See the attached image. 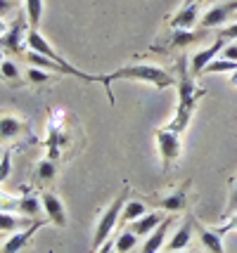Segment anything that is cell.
<instances>
[{"label":"cell","instance_id":"5b68a950","mask_svg":"<svg viewBox=\"0 0 237 253\" xmlns=\"http://www.w3.org/2000/svg\"><path fill=\"white\" fill-rule=\"evenodd\" d=\"M154 137H157V149L161 156V168H164V173H169L171 166L181 159V132L171 130V128H159Z\"/></svg>","mask_w":237,"mask_h":253},{"label":"cell","instance_id":"f1b7e54d","mask_svg":"<svg viewBox=\"0 0 237 253\" xmlns=\"http://www.w3.org/2000/svg\"><path fill=\"white\" fill-rule=\"evenodd\" d=\"M218 38H226L228 43H230V41H235V38H237V22H233L230 26H226L223 31L218 33Z\"/></svg>","mask_w":237,"mask_h":253},{"label":"cell","instance_id":"836d02e7","mask_svg":"<svg viewBox=\"0 0 237 253\" xmlns=\"http://www.w3.org/2000/svg\"><path fill=\"white\" fill-rule=\"evenodd\" d=\"M7 26H10V24L5 22V19H0V36H2L5 31H7Z\"/></svg>","mask_w":237,"mask_h":253},{"label":"cell","instance_id":"484cf974","mask_svg":"<svg viewBox=\"0 0 237 253\" xmlns=\"http://www.w3.org/2000/svg\"><path fill=\"white\" fill-rule=\"evenodd\" d=\"M138 234H133L131 230H124L119 237H116V244H114V249H116V253H128L133 246L138 244Z\"/></svg>","mask_w":237,"mask_h":253},{"label":"cell","instance_id":"f35d334b","mask_svg":"<svg viewBox=\"0 0 237 253\" xmlns=\"http://www.w3.org/2000/svg\"><path fill=\"white\" fill-rule=\"evenodd\" d=\"M235 22H237V14H235Z\"/></svg>","mask_w":237,"mask_h":253},{"label":"cell","instance_id":"603a6c76","mask_svg":"<svg viewBox=\"0 0 237 253\" xmlns=\"http://www.w3.org/2000/svg\"><path fill=\"white\" fill-rule=\"evenodd\" d=\"M0 74H2V81H10V83H24V76L19 71V66L14 64L12 59H2L0 62Z\"/></svg>","mask_w":237,"mask_h":253},{"label":"cell","instance_id":"6da1fadb","mask_svg":"<svg viewBox=\"0 0 237 253\" xmlns=\"http://www.w3.org/2000/svg\"><path fill=\"white\" fill-rule=\"evenodd\" d=\"M176 88H178V107H176V114H173V119H171L166 128L176 132H185L192 121V114H194L197 104H199V99L206 95V90L194 83V74L190 71L188 57H178L176 59Z\"/></svg>","mask_w":237,"mask_h":253},{"label":"cell","instance_id":"f546056e","mask_svg":"<svg viewBox=\"0 0 237 253\" xmlns=\"http://www.w3.org/2000/svg\"><path fill=\"white\" fill-rule=\"evenodd\" d=\"M14 0H0V19H5L7 14H12L14 12Z\"/></svg>","mask_w":237,"mask_h":253},{"label":"cell","instance_id":"4dcf8cb0","mask_svg":"<svg viewBox=\"0 0 237 253\" xmlns=\"http://www.w3.org/2000/svg\"><path fill=\"white\" fill-rule=\"evenodd\" d=\"M228 213H237V180L233 189H230V199H228Z\"/></svg>","mask_w":237,"mask_h":253},{"label":"cell","instance_id":"1f68e13d","mask_svg":"<svg viewBox=\"0 0 237 253\" xmlns=\"http://www.w3.org/2000/svg\"><path fill=\"white\" fill-rule=\"evenodd\" d=\"M233 230H237V213L226 222V225H223V227H218V232H221V234H226V232H233Z\"/></svg>","mask_w":237,"mask_h":253},{"label":"cell","instance_id":"52a82bcc","mask_svg":"<svg viewBox=\"0 0 237 253\" xmlns=\"http://www.w3.org/2000/svg\"><path fill=\"white\" fill-rule=\"evenodd\" d=\"M235 14H237V0H226V2H218L211 10L204 12L199 17V26L211 31V29H218V26L228 24L230 19H235Z\"/></svg>","mask_w":237,"mask_h":253},{"label":"cell","instance_id":"e0dca14e","mask_svg":"<svg viewBox=\"0 0 237 253\" xmlns=\"http://www.w3.org/2000/svg\"><path fill=\"white\" fill-rule=\"evenodd\" d=\"M166 215L164 213H157V211H147L142 218H138V220H133L131 225H128V230L133 232V234H138V237H147V234H152V232L157 230V225L161 220H164Z\"/></svg>","mask_w":237,"mask_h":253},{"label":"cell","instance_id":"8992f818","mask_svg":"<svg viewBox=\"0 0 237 253\" xmlns=\"http://www.w3.org/2000/svg\"><path fill=\"white\" fill-rule=\"evenodd\" d=\"M190 180H185L183 182V187L173 189L171 194L166 197H159V199H152V197H140L145 201L147 206H152V209H161L164 213H181V211L188 209V189H190Z\"/></svg>","mask_w":237,"mask_h":253},{"label":"cell","instance_id":"277c9868","mask_svg":"<svg viewBox=\"0 0 237 253\" xmlns=\"http://www.w3.org/2000/svg\"><path fill=\"white\" fill-rule=\"evenodd\" d=\"M29 19L26 17H19V19H14V22L7 26V31L0 36V50L5 52V55H19L24 57V45H26V36H29Z\"/></svg>","mask_w":237,"mask_h":253},{"label":"cell","instance_id":"d6986e66","mask_svg":"<svg viewBox=\"0 0 237 253\" xmlns=\"http://www.w3.org/2000/svg\"><path fill=\"white\" fill-rule=\"evenodd\" d=\"M147 213V204L142 199H128L124 206V213H121V220H119V227H128L133 220L142 218Z\"/></svg>","mask_w":237,"mask_h":253},{"label":"cell","instance_id":"74e56055","mask_svg":"<svg viewBox=\"0 0 237 253\" xmlns=\"http://www.w3.org/2000/svg\"><path fill=\"white\" fill-rule=\"evenodd\" d=\"M0 239H2V232H0Z\"/></svg>","mask_w":237,"mask_h":253},{"label":"cell","instance_id":"3957f363","mask_svg":"<svg viewBox=\"0 0 237 253\" xmlns=\"http://www.w3.org/2000/svg\"><path fill=\"white\" fill-rule=\"evenodd\" d=\"M128 201V187L121 189V194L114 199L112 204L104 209V213L100 215V220L95 225V234H93V253L100 249L102 244L109 242L112 232L119 227V220H121V213H124V206Z\"/></svg>","mask_w":237,"mask_h":253},{"label":"cell","instance_id":"ffe728a7","mask_svg":"<svg viewBox=\"0 0 237 253\" xmlns=\"http://www.w3.org/2000/svg\"><path fill=\"white\" fill-rule=\"evenodd\" d=\"M38 220V218H36ZM31 218H24V215H17V213H7V211H0V232H17L24 230L31 225Z\"/></svg>","mask_w":237,"mask_h":253},{"label":"cell","instance_id":"ba28073f","mask_svg":"<svg viewBox=\"0 0 237 253\" xmlns=\"http://www.w3.org/2000/svg\"><path fill=\"white\" fill-rule=\"evenodd\" d=\"M29 132V121L10 114V111H0V144L17 142L19 137H24Z\"/></svg>","mask_w":237,"mask_h":253},{"label":"cell","instance_id":"ac0fdd59","mask_svg":"<svg viewBox=\"0 0 237 253\" xmlns=\"http://www.w3.org/2000/svg\"><path fill=\"white\" fill-rule=\"evenodd\" d=\"M41 211H43V201L36 197V194H31V192H26L22 199H17V211H14L17 215H24V218L36 220Z\"/></svg>","mask_w":237,"mask_h":253},{"label":"cell","instance_id":"7c38bea8","mask_svg":"<svg viewBox=\"0 0 237 253\" xmlns=\"http://www.w3.org/2000/svg\"><path fill=\"white\" fill-rule=\"evenodd\" d=\"M204 36H206V29L202 31H192V29H173L169 36V43L166 47H159V50H178V47H190L192 43H197V41H202Z\"/></svg>","mask_w":237,"mask_h":253},{"label":"cell","instance_id":"2e32d148","mask_svg":"<svg viewBox=\"0 0 237 253\" xmlns=\"http://www.w3.org/2000/svg\"><path fill=\"white\" fill-rule=\"evenodd\" d=\"M194 24H199V2L183 5L181 10L173 14V19H171V29H192Z\"/></svg>","mask_w":237,"mask_h":253},{"label":"cell","instance_id":"b9f144b4","mask_svg":"<svg viewBox=\"0 0 237 253\" xmlns=\"http://www.w3.org/2000/svg\"><path fill=\"white\" fill-rule=\"evenodd\" d=\"M14 2H17V0H14Z\"/></svg>","mask_w":237,"mask_h":253},{"label":"cell","instance_id":"9c48e42d","mask_svg":"<svg viewBox=\"0 0 237 253\" xmlns=\"http://www.w3.org/2000/svg\"><path fill=\"white\" fill-rule=\"evenodd\" d=\"M47 222V218H38V220H34L29 227H24V230H17L14 234H12L7 242L2 244V249H0V253H22L24 249H26V244L31 242V237H34L36 232L41 230L43 225Z\"/></svg>","mask_w":237,"mask_h":253},{"label":"cell","instance_id":"e575fe53","mask_svg":"<svg viewBox=\"0 0 237 253\" xmlns=\"http://www.w3.org/2000/svg\"><path fill=\"white\" fill-rule=\"evenodd\" d=\"M230 85H237V71H235V76L230 78Z\"/></svg>","mask_w":237,"mask_h":253},{"label":"cell","instance_id":"cb8c5ba5","mask_svg":"<svg viewBox=\"0 0 237 253\" xmlns=\"http://www.w3.org/2000/svg\"><path fill=\"white\" fill-rule=\"evenodd\" d=\"M26 19H29L31 29L41 26V19H43V0H26Z\"/></svg>","mask_w":237,"mask_h":253},{"label":"cell","instance_id":"8fae6325","mask_svg":"<svg viewBox=\"0 0 237 253\" xmlns=\"http://www.w3.org/2000/svg\"><path fill=\"white\" fill-rule=\"evenodd\" d=\"M41 201H43V211H46L47 220L57 227H64L67 225V211H64L62 199L52 192H41Z\"/></svg>","mask_w":237,"mask_h":253},{"label":"cell","instance_id":"7402d4cb","mask_svg":"<svg viewBox=\"0 0 237 253\" xmlns=\"http://www.w3.org/2000/svg\"><path fill=\"white\" fill-rule=\"evenodd\" d=\"M237 71V62L226 59V57H216L214 62H209L204 74H235Z\"/></svg>","mask_w":237,"mask_h":253},{"label":"cell","instance_id":"30bf717a","mask_svg":"<svg viewBox=\"0 0 237 253\" xmlns=\"http://www.w3.org/2000/svg\"><path fill=\"white\" fill-rule=\"evenodd\" d=\"M226 43H228L226 38H216L209 47H204V50H199V52H194V55L190 57V71L192 74H194V76H202L206 64L214 62L216 57L221 55V50L226 47Z\"/></svg>","mask_w":237,"mask_h":253},{"label":"cell","instance_id":"d590c367","mask_svg":"<svg viewBox=\"0 0 237 253\" xmlns=\"http://www.w3.org/2000/svg\"><path fill=\"white\" fill-rule=\"evenodd\" d=\"M2 59H5V52H2V50H0V62H2Z\"/></svg>","mask_w":237,"mask_h":253},{"label":"cell","instance_id":"9a60e30c","mask_svg":"<svg viewBox=\"0 0 237 253\" xmlns=\"http://www.w3.org/2000/svg\"><path fill=\"white\" fill-rule=\"evenodd\" d=\"M192 232H194V215H188L185 222L178 227V232L171 237V242L166 244V251H185L192 242Z\"/></svg>","mask_w":237,"mask_h":253},{"label":"cell","instance_id":"4316f807","mask_svg":"<svg viewBox=\"0 0 237 253\" xmlns=\"http://www.w3.org/2000/svg\"><path fill=\"white\" fill-rule=\"evenodd\" d=\"M10 173H12V154L2 152V159H0V185L10 177Z\"/></svg>","mask_w":237,"mask_h":253},{"label":"cell","instance_id":"d6a6232c","mask_svg":"<svg viewBox=\"0 0 237 253\" xmlns=\"http://www.w3.org/2000/svg\"><path fill=\"white\" fill-rule=\"evenodd\" d=\"M97 253H116V249H114L112 242H107V244H102L100 249H97Z\"/></svg>","mask_w":237,"mask_h":253},{"label":"cell","instance_id":"4fadbf2b","mask_svg":"<svg viewBox=\"0 0 237 253\" xmlns=\"http://www.w3.org/2000/svg\"><path fill=\"white\" fill-rule=\"evenodd\" d=\"M194 232H197L199 244L204 246L206 253H226L223 251V242H221V232H218V227H216V230H209L206 225H202V222L194 218Z\"/></svg>","mask_w":237,"mask_h":253},{"label":"cell","instance_id":"7a4b0ae2","mask_svg":"<svg viewBox=\"0 0 237 253\" xmlns=\"http://www.w3.org/2000/svg\"><path fill=\"white\" fill-rule=\"evenodd\" d=\"M114 81H138V83H147L154 90H166L176 85V76H171V71L161 69L154 64H126L121 69H116L112 74L102 76V85H104V95L109 99V104H114L112 95V83Z\"/></svg>","mask_w":237,"mask_h":253},{"label":"cell","instance_id":"60d3db41","mask_svg":"<svg viewBox=\"0 0 237 253\" xmlns=\"http://www.w3.org/2000/svg\"><path fill=\"white\" fill-rule=\"evenodd\" d=\"M190 253H194V251H190Z\"/></svg>","mask_w":237,"mask_h":253},{"label":"cell","instance_id":"8d00e7d4","mask_svg":"<svg viewBox=\"0 0 237 253\" xmlns=\"http://www.w3.org/2000/svg\"><path fill=\"white\" fill-rule=\"evenodd\" d=\"M159 253H171V251H159Z\"/></svg>","mask_w":237,"mask_h":253},{"label":"cell","instance_id":"5bb4252c","mask_svg":"<svg viewBox=\"0 0 237 253\" xmlns=\"http://www.w3.org/2000/svg\"><path fill=\"white\" fill-rule=\"evenodd\" d=\"M171 222H173V213L166 215L164 220L159 222L157 230L152 232V234H147V239H145V244H142V251L140 253H159L161 251V246H164V242H166V234H169Z\"/></svg>","mask_w":237,"mask_h":253},{"label":"cell","instance_id":"d4e9b609","mask_svg":"<svg viewBox=\"0 0 237 253\" xmlns=\"http://www.w3.org/2000/svg\"><path fill=\"white\" fill-rule=\"evenodd\" d=\"M50 78H52V74L46 71V69H38V66H29V69L24 71V81L31 83V85H46Z\"/></svg>","mask_w":237,"mask_h":253},{"label":"cell","instance_id":"ab89813d","mask_svg":"<svg viewBox=\"0 0 237 253\" xmlns=\"http://www.w3.org/2000/svg\"><path fill=\"white\" fill-rule=\"evenodd\" d=\"M0 78H2V74H0Z\"/></svg>","mask_w":237,"mask_h":253},{"label":"cell","instance_id":"44dd1931","mask_svg":"<svg viewBox=\"0 0 237 253\" xmlns=\"http://www.w3.org/2000/svg\"><path fill=\"white\" fill-rule=\"evenodd\" d=\"M55 177H57V161H52V159L38 161V166H36V180L41 185H50Z\"/></svg>","mask_w":237,"mask_h":253},{"label":"cell","instance_id":"83f0119b","mask_svg":"<svg viewBox=\"0 0 237 253\" xmlns=\"http://www.w3.org/2000/svg\"><path fill=\"white\" fill-rule=\"evenodd\" d=\"M218 57H226V59H233V62H237V43H226V47L221 50V55Z\"/></svg>","mask_w":237,"mask_h":253}]
</instances>
